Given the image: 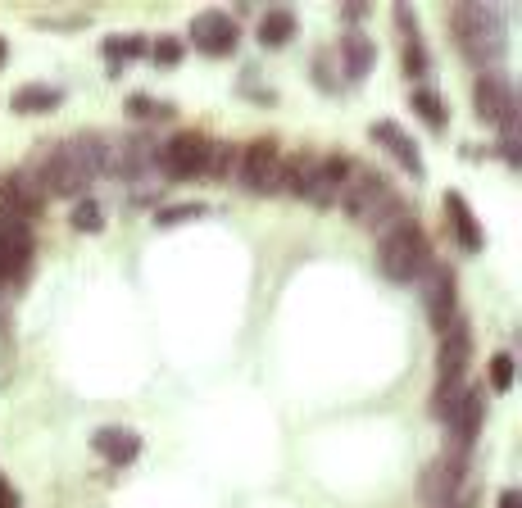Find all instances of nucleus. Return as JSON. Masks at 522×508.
Masks as SVG:
<instances>
[{"label": "nucleus", "instance_id": "obj_5", "mask_svg": "<svg viewBox=\"0 0 522 508\" xmlns=\"http://www.w3.org/2000/svg\"><path fill=\"white\" fill-rule=\"evenodd\" d=\"M468 359H473V336L463 323L445 327V341H441V359H436V413H450V404L459 400V386H463V372H468Z\"/></svg>", "mask_w": 522, "mask_h": 508}, {"label": "nucleus", "instance_id": "obj_7", "mask_svg": "<svg viewBox=\"0 0 522 508\" xmlns=\"http://www.w3.org/2000/svg\"><path fill=\"white\" fill-rule=\"evenodd\" d=\"M282 168H286L282 150H277V141H268V137L250 141V146L237 155V177L250 196H277V191H282Z\"/></svg>", "mask_w": 522, "mask_h": 508}, {"label": "nucleus", "instance_id": "obj_22", "mask_svg": "<svg viewBox=\"0 0 522 508\" xmlns=\"http://www.w3.org/2000/svg\"><path fill=\"white\" fill-rule=\"evenodd\" d=\"M404 73H409V78H427V73H432L423 37H404Z\"/></svg>", "mask_w": 522, "mask_h": 508}, {"label": "nucleus", "instance_id": "obj_14", "mask_svg": "<svg viewBox=\"0 0 522 508\" xmlns=\"http://www.w3.org/2000/svg\"><path fill=\"white\" fill-rule=\"evenodd\" d=\"M373 141H377V146H386V155H391L404 173L423 177V155H418L414 137H409L400 123H373Z\"/></svg>", "mask_w": 522, "mask_h": 508}, {"label": "nucleus", "instance_id": "obj_10", "mask_svg": "<svg viewBox=\"0 0 522 508\" xmlns=\"http://www.w3.org/2000/svg\"><path fill=\"white\" fill-rule=\"evenodd\" d=\"M191 41H196V50L209 59L232 55V50H237V23L223 10H205L191 19Z\"/></svg>", "mask_w": 522, "mask_h": 508}, {"label": "nucleus", "instance_id": "obj_31", "mask_svg": "<svg viewBox=\"0 0 522 508\" xmlns=\"http://www.w3.org/2000/svg\"><path fill=\"white\" fill-rule=\"evenodd\" d=\"M500 508H522V490H504V495H500Z\"/></svg>", "mask_w": 522, "mask_h": 508}, {"label": "nucleus", "instance_id": "obj_30", "mask_svg": "<svg viewBox=\"0 0 522 508\" xmlns=\"http://www.w3.org/2000/svg\"><path fill=\"white\" fill-rule=\"evenodd\" d=\"M0 508H19V495L10 490V481L0 477Z\"/></svg>", "mask_w": 522, "mask_h": 508}, {"label": "nucleus", "instance_id": "obj_21", "mask_svg": "<svg viewBox=\"0 0 522 508\" xmlns=\"http://www.w3.org/2000/svg\"><path fill=\"white\" fill-rule=\"evenodd\" d=\"M409 105H414V114L423 118L427 127H436V132L445 127V100L436 96L432 87H414V91H409Z\"/></svg>", "mask_w": 522, "mask_h": 508}, {"label": "nucleus", "instance_id": "obj_20", "mask_svg": "<svg viewBox=\"0 0 522 508\" xmlns=\"http://www.w3.org/2000/svg\"><path fill=\"white\" fill-rule=\"evenodd\" d=\"M60 100L64 96L55 87H19L10 96V109H14V114H46V109H55Z\"/></svg>", "mask_w": 522, "mask_h": 508}, {"label": "nucleus", "instance_id": "obj_25", "mask_svg": "<svg viewBox=\"0 0 522 508\" xmlns=\"http://www.w3.org/2000/svg\"><path fill=\"white\" fill-rule=\"evenodd\" d=\"M100 218H105V214H100L96 200H82V205L73 209V227H78V232H100V227H105Z\"/></svg>", "mask_w": 522, "mask_h": 508}, {"label": "nucleus", "instance_id": "obj_32", "mask_svg": "<svg viewBox=\"0 0 522 508\" xmlns=\"http://www.w3.org/2000/svg\"><path fill=\"white\" fill-rule=\"evenodd\" d=\"M5 55H10V46H5V37H0V64H5Z\"/></svg>", "mask_w": 522, "mask_h": 508}, {"label": "nucleus", "instance_id": "obj_28", "mask_svg": "<svg viewBox=\"0 0 522 508\" xmlns=\"http://www.w3.org/2000/svg\"><path fill=\"white\" fill-rule=\"evenodd\" d=\"M227 168H232V150H227V146H214V150H209V173L223 177Z\"/></svg>", "mask_w": 522, "mask_h": 508}, {"label": "nucleus", "instance_id": "obj_24", "mask_svg": "<svg viewBox=\"0 0 522 508\" xmlns=\"http://www.w3.org/2000/svg\"><path fill=\"white\" fill-rule=\"evenodd\" d=\"M513 386V354H495L491 359V391L504 395Z\"/></svg>", "mask_w": 522, "mask_h": 508}, {"label": "nucleus", "instance_id": "obj_4", "mask_svg": "<svg viewBox=\"0 0 522 508\" xmlns=\"http://www.w3.org/2000/svg\"><path fill=\"white\" fill-rule=\"evenodd\" d=\"M454 32H459V46L473 64H495L509 50V23L495 5H477V0L459 5L454 10Z\"/></svg>", "mask_w": 522, "mask_h": 508}, {"label": "nucleus", "instance_id": "obj_8", "mask_svg": "<svg viewBox=\"0 0 522 508\" xmlns=\"http://www.w3.org/2000/svg\"><path fill=\"white\" fill-rule=\"evenodd\" d=\"M209 150H214L209 137H200V132H178V137H168L164 146H159L155 164L164 168L168 177H205L209 173Z\"/></svg>", "mask_w": 522, "mask_h": 508}, {"label": "nucleus", "instance_id": "obj_2", "mask_svg": "<svg viewBox=\"0 0 522 508\" xmlns=\"http://www.w3.org/2000/svg\"><path fill=\"white\" fill-rule=\"evenodd\" d=\"M341 209L355 218L359 227H391L404 218V205L395 196V186L386 177H377L373 168H350L345 177V191H341Z\"/></svg>", "mask_w": 522, "mask_h": 508}, {"label": "nucleus", "instance_id": "obj_15", "mask_svg": "<svg viewBox=\"0 0 522 508\" xmlns=\"http://www.w3.org/2000/svg\"><path fill=\"white\" fill-rule=\"evenodd\" d=\"M91 445H96V454L105 463H114V468H123V463H132L141 454V436L128 427H100Z\"/></svg>", "mask_w": 522, "mask_h": 508}, {"label": "nucleus", "instance_id": "obj_16", "mask_svg": "<svg viewBox=\"0 0 522 508\" xmlns=\"http://www.w3.org/2000/svg\"><path fill=\"white\" fill-rule=\"evenodd\" d=\"M445 214H450V223H454V236H459V245L463 250H482L486 245V236H482V223H477V214L468 209V200L459 196V191H450L445 196Z\"/></svg>", "mask_w": 522, "mask_h": 508}, {"label": "nucleus", "instance_id": "obj_13", "mask_svg": "<svg viewBox=\"0 0 522 508\" xmlns=\"http://www.w3.org/2000/svg\"><path fill=\"white\" fill-rule=\"evenodd\" d=\"M463 468H468V454L445 450L441 459H436L432 468H427L423 495L432 499V504H445V499H454V495H459V486H463Z\"/></svg>", "mask_w": 522, "mask_h": 508}, {"label": "nucleus", "instance_id": "obj_29", "mask_svg": "<svg viewBox=\"0 0 522 508\" xmlns=\"http://www.w3.org/2000/svg\"><path fill=\"white\" fill-rule=\"evenodd\" d=\"M132 109H137L141 118H164L168 114V105H155V100H146V96H132Z\"/></svg>", "mask_w": 522, "mask_h": 508}, {"label": "nucleus", "instance_id": "obj_27", "mask_svg": "<svg viewBox=\"0 0 522 508\" xmlns=\"http://www.w3.org/2000/svg\"><path fill=\"white\" fill-rule=\"evenodd\" d=\"M150 55H155V64H178V59H182V41L178 37H159V46L150 50Z\"/></svg>", "mask_w": 522, "mask_h": 508}, {"label": "nucleus", "instance_id": "obj_19", "mask_svg": "<svg viewBox=\"0 0 522 508\" xmlns=\"http://www.w3.org/2000/svg\"><path fill=\"white\" fill-rule=\"evenodd\" d=\"M37 205H41V200L28 191V182H23V177H10V182H0V209H5V214L32 218V214H37Z\"/></svg>", "mask_w": 522, "mask_h": 508}, {"label": "nucleus", "instance_id": "obj_9", "mask_svg": "<svg viewBox=\"0 0 522 508\" xmlns=\"http://www.w3.org/2000/svg\"><path fill=\"white\" fill-rule=\"evenodd\" d=\"M482 418H486V391H482V386H473V391H463L459 400L450 404L445 422H450V436H454V450H459V454H468V450H473L477 431H482Z\"/></svg>", "mask_w": 522, "mask_h": 508}, {"label": "nucleus", "instance_id": "obj_17", "mask_svg": "<svg viewBox=\"0 0 522 508\" xmlns=\"http://www.w3.org/2000/svg\"><path fill=\"white\" fill-rule=\"evenodd\" d=\"M291 37H296V14L291 10H268L264 19H259V41H264L268 50H282Z\"/></svg>", "mask_w": 522, "mask_h": 508}, {"label": "nucleus", "instance_id": "obj_6", "mask_svg": "<svg viewBox=\"0 0 522 508\" xmlns=\"http://www.w3.org/2000/svg\"><path fill=\"white\" fill-rule=\"evenodd\" d=\"M473 105L477 118L504 132V150L513 159V146H518V100H513V87L500 78V73H482L473 82Z\"/></svg>", "mask_w": 522, "mask_h": 508}, {"label": "nucleus", "instance_id": "obj_11", "mask_svg": "<svg viewBox=\"0 0 522 508\" xmlns=\"http://www.w3.org/2000/svg\"><path fill=\"white\" fill-rule=\"evenodd\" d=\"M350 168L341 155H327V159H314V168H309V182H305V196L309 205H341V191H345V177H350Z\"/></svg>", "mask_w": 522, "mask_h": 508}, {"label": "nucleus", "instance_id": "obj_18", "mask_svg": "<svg viewBox=\"0 0 522 508\" xmlns=\"http://www.w3.org/2000/svg\"><path fill=\"white\" fill-rule=\"evenodd\" d=\"M341 59H345V73H350V78L359 82L368 69H373L377 50H373V41H368V37H359V32H350V37L341 41Z\"/></svg>", "mask_w": 522, "mask_h": 508}, {"label": "nucleus", "instance_id": "obj_23", "mask_svg": "<svg viewBox=\"0 0 522 508\" xmlns=\"http://www.w3.org/2000/svg\"><path fill=\"white\" fill-rule=\"evenodd\" d=\"M137 55H146V37H137V32L105 41V59H109V64H119V59H137Z\"/></svg>", "mask_w": 522, "mask_h": 508}, {"label": "nucleus", "instance_id": "obj_3", "mask_svg": "<svg viewBox=\"0 0 522 508\" xmlns=\"http://www.w3.org/2000/svg\"><path fill=\"white\" fill-rule=\"evenodd\" d=\"M432 264V245H427L423 227L414 218H400L382 232V245H377V268H382L386 282H418Z\"/></svg>", "mask_w": 522, "mask_h": 508}, {"label": "nucleus", "instance_id": "obj_26", "mask_svg": "<svg viewBox=\"0 0 522 508\" xmlns=\"http://www.w3.org/2000/svg\"><path fill=\"white\" fill-rule=\"evenodd\" d=\"M205 214V205H173V209H159V227H173L182 223V218H200Z\"/></svg>", "mask_w": 522, "mask_h": 508}, {"label": "nucleus", "instance_id": "obj_12", "mask_svg": "<svg viewBox=\"0 0 522 508\" xmlns=\"http://www.w3.org/2000/svg\"><path fill=\"white\" fill-rule=\"evenodd\" d=\"M423 304H427V318H432L441 332L454 323V273H450V268L427 264V273H423Z\"/></svg>", "mask_w": 522, "mask_h": 508}, {"label": "nucleus", "instance_id": "obj_1", "mask_svg": "<svg viewBox=\"0 0 522 508\" xmlns=\"http://www.w3.org/2000/svg\"><path fill=\"white\" fill-rule=\"evenodd\" d=\"M109 164V150L100 137H69L41 159L37 186L46 196H82Z\"/></svg>", "mask_w": 522, "mask_h": 508}]
</instances>
